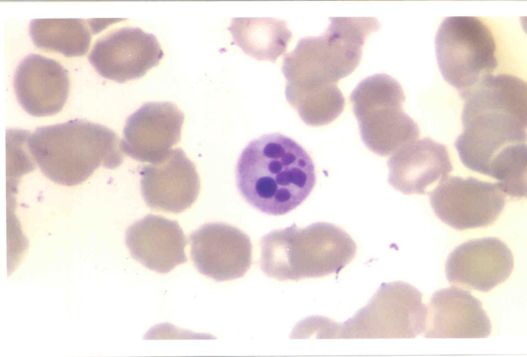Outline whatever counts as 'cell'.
Instances as JSON below:
<instances>
[{
    "label": "cell",
    "instance_id": "14",
    "mask_svg": "<svg viewBox=\"0 0 527 357\" xmlns=\"http://www.w3.org/2000/svg\"><path fill=\"white\" fill-rule=\"evenodd\" d=\"M13 86L20 105L28 114L45 117L60 111L69 90L67 70L58 62L31 53L17 66Z\"/></svg>",
    "mask_w": 527,
    "mask_h": 357
},
{
    "label": "cell",
    "instance_id": "18",
    "mask_svg": "<svg viewBox=\"0 0 527 357\" xmlns=\"http://www.w3.org/2000/svg\"><path fill=\"white\" fill-rule=\"evenodd\" d=\"M227 29L233 43L258 61L275 62L286 51L292 33L286 22L271 17H235Z\"/></svg>",
    "mask_w": 527,
    "mask_h": 357
},
{
    "label": "cell",
    "instance_id": "17",
    "mask_svg": "<svg viewBox=\"0 0 527 357\" xmlns=\"http://www.w3.org/2000/svg\"><path fill=\"white\" fill-rule=\"evenodd\" d=\"M387 165L389 183L405 195L425 194L429 185L453 170L446 146L428 137L400 147Z\"/></svg>",
    "mask_w": 527,
    "mask_h": 357
},
{
    "label": "cell",
    "instance_id": "3",
    "mask_svg": "<svg viewBox=\"0 0 527 357\" xmlns=\"http://www.w3.org/2000/svg\"><path fill=\"white\" fill-rule=\"evenodd\" d=\"M27 146L45 176L69 186L84 182L100 166L118 167L124 159L114 131L83 119L38 127L29 133Z\"/></svg>",
    "mask_w": 527,
    "mask_h": 357
},
{
    "label": "cell",
    "instance_id": "11",
    "mask_svg": "<svg viewBox=\"0 0 527 357\" xmlns=\"http://www.w3.org/2000/svg\"><path fill=\"white\" fill-rule=\"evenodd\" d=\"M184 120V114L172 103H146L127 119L121 149L138 161L160 162L180 141Z\"/></svg>",
    "mask_w": 527,
    "mask_h": 357
},
{
    "label": "cell",
    "instance_id": "8",
    "mask_svg": "<svg viewBox=\"0 0 527 357\" xmlns=\"http://www.w3.org/2000/svg\"><path fill=\"white\" fill-rule=\"evenodd\" d=\"M435 215L458 230L486 227L498 218L505 204V195L497 182L473 177L447 176L427 193Z\"/></svg>",
    "mask_w": 527,
    "mask_h": 357
},
{
    "label": "cell",
    "instance_id": "20",
    "mask_svg": "<svg viewBox=\"0 0 527 357\" xmlns=\"http://www.w3.org/2000/svg\"><path fill=\"white\" fill-rule=\"evenodd\" d=\"M487 176L496 179L503 193L513 199L526 196V144L504 148L492 160Z\"/></svg>",
    "mask_w": 527,
    "mask_h": 357
},
{
    "label": "cell",
    "instance_id": "12",
    "mask_svg": "<svg viewBox=\"0 0 527 357\" xmlns=\"http://www.w3.org/2000/svg\"><path fill=\"white\" fill-rule=\"evenodd\" d=\"M514 264L511 250L499 238L472 239L456 247L448 256L446 278L451 284L488 292L508 279Z\"/></svg>",
    "mask_w": 527,
    "mask_h": 357
},
{
    "label": "cell",
    "instance_id": "7",
    "mask_svg": "<svg viewBox=\"0 0 527 357\" xmlns=\"http://www.w3.org/2000/svg\"><path fill=\"white\" fill-rule=\"evenodd\" d=\"M422 298L407 283H383L365 306L340 324L339 338H415L426 327L427 307Z\"/></svg>",
    "mask_w": 527,
    "mask_h": 357
},
{
    "label": "cell",
    "instance_id": "13",
    "mask_svg": "<svg viewBox=\"0 0 527 357\" xmlns=\"http://www.w3.org/2000/svg\"><path fill=\"white\" fill-rule=\"evenodd\" d=\"M139 174L142 196L152 209L177 214L190 208L198 198L199 175L181 148L171 149L160 162L142 166Z\"/></svg>",
    "mask_w": 527,
    "mask_h": 357
},
{
    "label": "cell",
    "instance_id": "1",
    "mask_svg": "<svg viewBox=\"0 0 527 357\" xmlns=\"http://www.w3.org/2000/svg\"><path fill=\"white\" fill-rule=\"evenodd\" d=\"M526 85L506 73L482 79L463 99V132L455 147L468 168L487 175L494 158L510 145L526 143Z\"/></svg>",
    "mask_w": 527,
    "mask_h": 357
},
{
    "label": "cell",
    "instance_id": "15",
    "mask_svg": "<svg viewBox=\"0 0 527 357\" xmlns=\"http://www.w3.org/2000/svg\"><path fill=\"white\" fill-rule=\"evenodd\" d=\"M427 307L424 337L440 339L485 338L491 325L480 300L456 287L436 291Z\"/></svg>",
    "mask_w": 527,
    "mask_h": 357
},
{
    "label": "cell",
    "instance_id": "5",
    "mask_svg": "<svg viewBox=\"0 0 527 357\" xmlns=\"http://www.w3.org/2000/svg\"><path fill=\"white\" fill-rule=\"evenodd\" d=\"M405 99L400 84L386 73L366 77L351 92L361 140L374 153L390 156L419 137L418 125L403 110Z\"/></svg>",
    "mask_w": 527,
    "mask_h": 357
},
{
    "label": "cell",
    "instance_id": "19",
    "mask_svg": "<svg viewBox=\"0 0 527 357\" xmlns=\"http://www.w3.org/2000/svg\"><path fill=\"white\" fill-rule=\"evenodd\" d=\"M97 21L81 18L33 19L29 24V34L33 44L40 49L58 52L66 57L81 56L89 49L92 34L106 26V23Z\"/></svg>",
    "mask_w": 527,
    "mask_h": 357
},
{
    "label": "cell",
    "instance_id": "4",
    "mask_svg": "<svg viewBox=\"0 0 527 357\" xmlns=\"http://www.w3.org/2000/svg\"><path fill=\"white\" fill-rule=\"evenodd\" d=\"M260 245L261 270L279 281L338 274L357 253L345 231L325 222L274 230L261 238Z\"/></svg>",
    "mask_w": 527,
    "mask_h": 357
},
{
    "label": "cell",
    "instance_id": "9",
    "mask_svg": "<svg viewBox=\"0 0 527 357\" xmlns=\"http://www.w3.org/2000/svg\"><path fill=\"white\" fill-rule=\"evenodd\" d=\"M164 55L155 36L138 27H123L96 41L88 59L102 77L118 83L144 76Z\"/></svg>",
    "mask_w": 527,
    "mask_h": 357
},
{
    "label": "cell",
    "instance_id": "10",
    "mask_svg": "<svg viewBox=\"0 0 527 357\" xmlns=\"http://www.w3.org/2000/svg\"><path fill=\"white\" fill-rule=\"evenodd\" d=\"M193 264L202 274L216 281L243 276L252 262L249 236L223 222L207 223L189 237Z\"/></svg>",
    "mask_w": 527,
    "mask_h": 357
},
{
    "label": "cell",
    "instance_id": "6",
    "mask_svg": "<svg viewBox=\"0 0 527 357\" xmlns=\"http://www.w3.org/2000/svg\"><path fill=\"white\" fill-rule=\"evenodd\" d=\"M435 45L441 73L461 97L498 66L493 35L475 16L446 17L437 30Z\"/></svg>",
    "mask_w": 527,
    "mask_h": 357
},
{
    "label": "cell",
    "instance_id": "16",
    "mask_svg": "<svg viewBox=\"0 0 527 357\" xmlns=\"http://www.w3.org/2000/svg\"><path fill=\"white\" fill-rule=\"evenodd\" d=\"M126 244L131 256L146 268L168 273L187 260L183 231L175 220L149 214L130 226Z\"/></svg>",
    "mask_w": 527,
    "mask_h": 357
},
{
    "label": "cell",
    "instance_id": "2",
    "mask_svg": "<svg viewBox=\"0 0 527 357\" xmlns=\"http://www.w3.org/2000/svg\"><path fill=\"white\" fill-rule=\"evenodd\" d=\"M237 189L250 205L272 215L286 214L309 196L316 182L306 151L279 133L261 136L241 152L236 167Z\"/></svg>",
    "mask_w": 527,
    "mask_h": 357
}]
</instances>
